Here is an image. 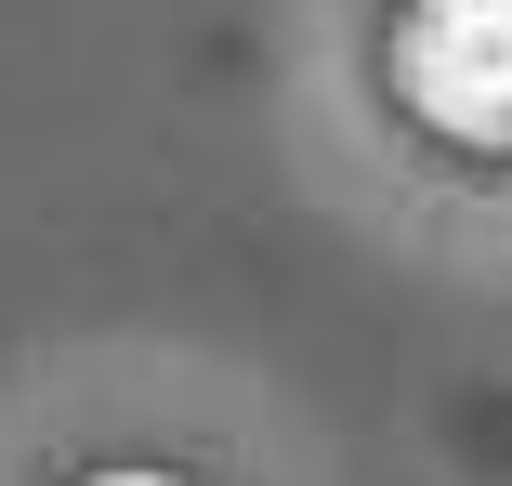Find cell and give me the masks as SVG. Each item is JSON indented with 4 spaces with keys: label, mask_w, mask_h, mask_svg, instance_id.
Returning <instances> with one entry per match:
<instances>
[{
    "label": "cell",
    "mask_w": 512,
    "mask_h": 486,
    "mask_svg": "<svg viewBox=\"0 0 512 486\" xmlns=\"http://www.w3.org/2000/svg\"><path fill=\"white\" fill-rule=\"evenodd\" d=\"M394 92L447 145H512V0H407L394 14Z\"/></svg>",
    "instance_id": "cell-1"
},
{
    "label": "cell",
    "mask_w": 512,
    "mask_h": 486,
    "mask_svg": "<svg viewBox=\"0 0 512 486\" xmlns=\"http://www.w3.org/2000/svg\"><path fill=\"white\" fill-rule=\"evenodd\" d=\"M92 486H171V473H92Z\"/></svg>",
    "instance_id": "cell-2"
}]
</instances>
